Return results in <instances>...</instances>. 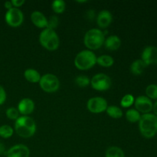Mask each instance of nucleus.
<instances>
[{
    "label": "nucleus",
    "mask_w": 157,
    "mask_h": 157,
    "mask_svg": "<svg viewBox=\"0 0 157 157\" xmlns=\"http://www.w3.org/2000/svg\"><path fill=\"white\" fill-rule=\"evenodd\" d=\"M139 130L144 137L147 139L154 137L157 134V117L151 113L141 115Z\"/></svg>",
    "instance_id": "obj_1"
},
{
    "label": "nucleus",
    "mask_w": 157,
    "mask_h": 157,
    "mask_svg": "<svg viewBox=\"0 0 157 157\" xmlns=\"http://www.w3.org/2000/svg\"><path fill=\"white\" fill-rule=\"evenodd\" d=\"M36 124L29 116H21L15 122V131L22 138H29L34 136L36 132Z\"/></svg>",
    "instance_id": "obj_2"
},
{
    "label": "nucleus",
    "mask_w": 157,
    "mask_h": 157,
    "mask_svg": "<svg viewBox=\"0 0 157 157\" xmlns=\"http://www.w3.org/2000/svg\"><path fill=\"white\" fill-rule=\"evenodd\" d=\"M105 35L99 29H91L87 31L84 37V44L88 50L95 51L101 48L104 44Z\"/></svg>",
    "instance_id": "obj_3"
},
{
    "label": "nucleus",
    "mask_w": 157,
    "mask_h": 157,
    "mask_svg": "<svg viewBox=\"0 0 157 157\" xmlns=\"http://www.w3.org/2000/svg\"><path fill=\"white\" fill-rule=\"evenodd\" d=\"M74 63L78 70H89L97 64V56L92 51L83 50L76 55Z\"/></svg>",
    "instance_id": "obj_4"
},
{
    "label": "nucleus",
    "mask_w": 157,
    "mask_h": 157,
    "mask_svg": "<svg viewBox=\"0 0 157 157\" xmlns=\"http://www.w3.org/2000/svg\"><path fill=\"white\" fill-rule=\"evenodd\" d=\"M39 43L48 51H55L60 45V39L55 30L50 29H43L39 35Z\"/></svg>",
    "instance_id": "obj_5"
},
{
    "label": "nucleus",
    "mask_w": 157,
    "mask_h": 157,
    "mask_svg": "<svg viewBox=\"0 0 157 157\" xmlns=\"http://www.w3.org/2000/svg\"><path fill=\"white\" fill-rule=\"evenodd\" d=\"M39 85L41 90L46 93H55L60 88V81L53 74H45L40 79Z\"/></svg>",
    "instance_id": "obj_6"
},
{
    "label": "nucleus",
    "mask_w": 157,
    "mask_h": 157,
    "mask_svg": "<svg viewBox=\"0 0 157 157\" xmlns=\"http://www.w3.org/2000/svg\"><path fill=\"white\" fill-rule=\"evenodd\" d=\"M111 79L105 74H97L90 79V85L92 88L98 91H105L109 90L111 87Z\"/></svg>",
    "instance_id": "obj_7"
},
{
    "label": "nucleus",
    "mask_w": 157,
    "mask_h": 157,
    "mask_svg": "<svg viewBox=\"0 0 157 157\" xmlns=\"http://www.w3.org/2000/svg\"><path fill=\"white\" fill-rule=\"evenodd\" d=\"M5 20L8 25L10 27H19L24 21V15L19 9L13 7L9 10H7L5 15Z\"/></svg>",
    "instance_id": "obj_8"
},
{
    "label": "nucleus",
    "mask_w": 157,
    "mask_h": 157,
    "mask_svg": "<svg viewBox=\"0 0 157 157\" xmlns=\"http://www.w3.org/2000/svg\"><path fill=\"white\" fill-rule=\"evenodd\" d=\"M107 107V101L102 97H94L90 98L87 103V110L93 113H101L105 112Z\"/></svg>",
    "instance_id": "obj_9"
},
{
    "label": "nucleus",
    "mask_w": 157,
    "mask_h": 157,
    "mask_svg": "<svg viewBox=\"0 0 157 157\" xmlns=\"http://www.w3.org/2000/svg\"><path fill=\"white\" fill-rule=\"evenodd\" d=\"M134 106L138 112L140 113H142L143 114H146L150 113L153 110V104L150 98L144 95H141L135 98Z\"/></svg>",
    "instance_id": "obj_10"
},
{
    "label": "nucleus",
    "mask_w": 157,
    "mask_h": 157,
    "mask_svg": "<svg viewBox=\"0 0 157 157\" xmlns=\"http://www.w3.org/2000/svg\"><path fill=\"white\" fill-rule=\"evenodd\" d=\"M141 60L147 67L152 64H157V48L155 46L146 47L141 55Z\"/></svg>",
    "instance_id": "obj_11"
},
{
    "label": "nucleus",
    "mask_w": 157,
    "mask_h": 157,
    "mask_svg": "<svg viewBox=\"0 0 157 157\" xmlns=\"http://www.w3.org/2000/svg\"><path fill=\"white\" fill-rule=\"evenodd\" d=\"M6 153L7 157H30V150L24 144L12 146Z\"/></svg>",
    "instance_id": "obj_12"
},
{
    "label": "nucleus",
    "mask_w": 157,
    "mask_h": 157,
    "mask_svg": "<svg viewBox=\"0 0 157 157\" xmlns=\"http://www.w3.org/2000/svg\"><path fill=\"white\" fill-rule=\"evenodd\" d=\"M35 103L30 98H23L18 104V110L21 116H29L35 110Z\"/></svg>",
    "instance_id": "obj_13"
},
{
    "label": "nucleus",
    "mask_w": 157,
    "mask_h": 157,
    "mask_svg": "<svg viewBox=\"0 0 157 157\" xmlns=\"http://www.w3.org/2000/svg\"><path fill=\"white\" fill-rule=\"evenodd\" d=\"M113 21V15L108 10H101L97 15V24L101 29H107Z\"/></svg>",
    "instance_id": "obj_14"
},
{
    "label": "nucleus",
    "mask_w": 157,
    "mask_h": 157,
    "mask_svg": "<svg viewBox=\"0 0 157 157\" xmlns=\"http://www.w3.org/2000/svg\"><path fill=\"white\" fill-rule=\"evenodd\" d=\"M31 20L35 26L38 29H46L48 25V18L40 11H34L31 14Z\"/></svg>",
    "instance_id": "obj_15"
},
{
    "label": "nucleus",
    "mask_w": 157,
    "mask_h": 157,
    "mask_svg": "<svg viewBox=\"0 0 157 157\" xmlns=\"http://www.w3.org/2000/svg\"><path fill=\"white\" fill-rule=\"evenodd\" d=\"M104 45L109 51H117L121 48V40L117 35H110L105 38Z\"/></svg>",
    "instance_id": "obj_16"
},
{
    "label": "nucleus",
    "mask_w": 157,
    "mask_h": 157,
    "mask_svg": "<svg viewBox=\"0 0 157 157\" xmlns=\"http://www.w3.org/2000/svg\"><path fill=\"white\" fill-rule=\"evenodd\" d=\"M24 77L26 81L30 83H32V84L39 83L40 79L41 78L39 72L33 68L26 69L24 72Z\"/></svg>",
    "instance_id": "obj_17"
},
{
    "label": "nucleus",
    "mask_w": 157,
    "mask_h": 157,
    "mask_svg": "<svg viewBox=\"0 0 157 157\" xmlns=\"http://www.w3.org/2000/svg\"><path fill=\"white\" fill-rule=\"evenodd\" d=\"M146 67H147V65L144 64L142 60L136 59L130 65V71L133 75L138 76V75H141L144 73Z\"/></svg>",
    "instance_id": "obj_18"
},
{
    "label": "nucleus",
    "mask_w": 157,
    "mask_h": 157,
    "mask_svg": "<svg viewBox=\"0 0 157 157\" xmlns=\"http://www.w3.org/2000/svg\"><path fill=\"white\" fill-rule=\"evenodd\" d=\"M97 64L104 67H110L114 64V59L108 55H102L97 57Z\"/></svg>",
    "instance_id": "obj_19"
},
{
    "label": "nucleus",
    "mask_w": 157,
    "mask_h": 157,
    "mask_svg": "<svg viewBox=\"0 0 157 157\" xmlns=\"http://www.w3.org/2000/svg\"><path fill=\"white\" fill-rule=\"evenodd\" d=\"M105 112L110 117L113 118V119H120L122 117L123 114H124L121 108L114 105L108 106Z\"/></svg>",
    "instance_id": "obj_20"
},
{
    "label": "nucleus",
    "mask_w": 157,
    "mask_h": 157,
    "mask_svg": "<svg viewBox=\"0 0 157 157\" xmlns=\"http://www.w3.org/2000/svg\"><path fill=\"white\" fill-rule=\"evenodd\" d=\"M126 119L130 123L139 122L141 118V114L136 109H130L125 113Z\"/></svg>",
    "instance_id": "obj_21"
},
{
    "label": "nucleus",
    "mask_w": 157,
    "mask_h": 157,
    "mask_svg": "<svg viewBox=\"0 0 157 157\" xmlns=\"http://www.w3.org/2000/svg\"><path fill=\"white\" fill-rule=\"evenodd\" d=\"M105 157H125V154L122 149L113 146L107 148L105 153Z\"/></svg>",
    "instance_id": "obj_22"
},
{
    "label": "nucleus",
    "mask_w": 157,
    "mask_h": 157,
    "mask_svg": "<svg viewBox=\"0 0 157 157\" xmlns=\"http://www.w3.org/2000/svg\"><path fill=\"white\" fill-rule=\"evenodd\" d=\"M52 9L56 14H62L66 9V3L63 0H55L52 2Z\"/></svg>",
    "instance_id": "obj_23"
},
{
    "label": "nucleus",
    "mask_w": 157,
    "mask_h": 157,
    "mask_svg": "<svg viewBox=\"0 0 157 157\" xmlns=\"http://www.w3.org/2000/svg\"><path fill=\"white\" fill-rule=\"evenodd\" d=\"M135 98L130 94H127L124 95L122 98L121 101V107L124 108H129L131 107L133 104H134Z\"/></svg>",
    "instance_id": "obj_24"
},
{
    "label": "nucleus",
    "mask_w": 157,
    "mask_h": 157,
    "mask_svg": "<svg viewBox=\"0 0 157 157\" xmlns=\"http://www.w3.org/2000/svg\"><path fill=\"white\" fill-rule=\"evenodd\" d=\"M14 133V130L9 125H2L0 127V136L4 139L12 137Z\"/></svg>",
    "instance_id": "obj_25"
},
{
    "label": "nucleus",
    "mask_w": 157,
    "mask_h": 157,
    "mask_svg": "<svg viewBox=\"0 0 157 157\" xmlns=\"http://www.w3.org/2000/svg\"><path fill=\"white\" fill-rule=\"evenodd\" d=\"M146 96L150 100H157V84H150L146 88Z\"/></svg>",
    "instance_id": "obj_26"
},
{
    "label": "nucleus",
    "mask_w": 157,
    "mask_h": 157,
    "mask_svg": "<svg viewBox=\"0 0 157 157\" xmlns=\"http://www.w3.org/2000/svg\"><path fill=\"white\" fill-rule=\"evenodd\" d=\"M75 83L80 87H87L90 84V79L85 75H79L75 78Z\"/></svg>",
    "instance_id": "obj_27"
},
{
    "label": "nucleus",
    "mask_w": 157,
    "mask_h": 157,
    "mask_svg": "<svg viewBox=\"0 0 157 157\" xmlns=\"http://www.w3.org/2000/svg\"><path fill=\"white\" fill-rule=\"evenodd\" d=\"M6 117L9 118V120H12V121H16L18 117H19V112H18V109L15 107H9L6 110Z\"/></svg>",
    "instance_id": "obj_28"
},
{
    "label": "nucleus",
    "mask_w": 157,
    "mask_h": 157,
    "mask_svg": "<svg viewBox=\"0 0 157 157\" xmlns=\"http://www.w3.org/2000/svg\"><path fill=\"white\" fill-rule=\"evenodd\" d=\"M58 23H59V20H58V16H56V15H52L48 19L47 28L48 29H52V30H55L58 27Z\"/></svg>",
    "instance_id": "obj_29"
},
{
    "label": "nucleus",
    "mask_w": 157,
    "mask_h": 157,
    "mask_svg": "<svg viewBox=\"0 0 157 157\" xmlns=\"http://www.w3.org/2000/svg\"><path fill=\"white\" fill-rule=\"evenodd\" d=\"M6 92L4 87L0 84V105H2L6 101Z\"/></svg>",
    "instance_id": "obj_30"
},
{
    "label": "nucleus",
    "mask_w": 157,
    "mask_h": 157,
    "mask_svg": "<svg viewBox=\"0 0 157 157\" xmlns=\"http://www.w3.org/2000/svg\"><path fill=\"white\" fill-rule=\"evenodd\" d=\"M12 6H13L14 8H17V9H18V8L21 7L22 5H24L25 3V1L24 0H12Z\"/></svg>",
    "instance_id": "obj_31"
},
{
    "label": "nucleus",
    "mask_w": 157,
    "mask_h": 157,
    "mask_svg": "<svg viewBox=\"0 0 157 157\" xmlns=\"http://www.w3.org/2000/svg\"><path fill=\"white\" fill-rule=\"evenodd\" d=\"M87 17L89 19L92 20L95 17V12L94 10H89L88 12H87Z\"/></svg>",
    "instance_id": "obj_32"
},
{
    "label": "nucleus",
    "mask_w": 157,
    "mask_h": 157,
    "mask_svg": "<svg viewBox=\"0 0 157 157\" xmlns=\"http://www.w3.org/2000/svg\"><path fill=\"white\" fill-rule=\"evenodd\" d=\"M4 6L7 10H9V9H11L12 8H13V6H12V2L11 1H6V2H5Z\"/></svg>",
    "instance_id": "obj_33"
},
{
    "label": "nucleus",
    "mask_w": 157,
    "mask_h": 157,
    "mask_svg": "<svg viewBox=\"0 0 157 157\" xmlns=\"http://www.w3.org/2000/svg\"><path fill=\"white\" fill-rule=\"evenodd\" d=\"M6 153V147L2 143L0 142V155H2Z\"/></svg>",
    "instance_id": "obj_34"
},
{
    "label": "nucleus",
    "mask_w": 157,
    "mask_h": 157,
    "mask_svg": "<svg viewBox=\"0 0 157 157\" xmlns=\"http://www.w3.org/2000/svg\"><path fill=\"white\" fill-rule=\"evenodd\" d=\"M153 112H154V114L157 117V100H156V102H155V104H153Z\"/></svg>",
    "instance_id": "obj_35"
},
{
    "label": "nucleus",
    "mask_w": 157,
    "mask_h": 157,
    "mask_svg": "<svg viewBox=\"0 0 157 157\" xmlns=\"http://www.w3.org/2000/svg\"><path fill=\"white\" fill-rule=\"evenodd\" d=\"M77 2H78V3H85V2H87V1H77Z\"/></svg>",
    "instance_id": "obj_36"
}]
</instances>
